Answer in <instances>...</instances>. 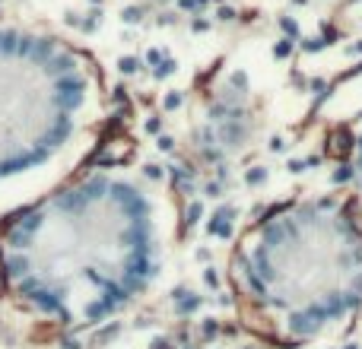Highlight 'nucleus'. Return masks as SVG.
<instances>
[{
  "instance_id": "obj_1",
  "label": "nucleus",
  "mask_w": 362,
  "mask_h": 349,
  "mask_svg": "<svg viewBox=\"0 0 362 349\" xmlns=\"http://www.w3.org/2000/svg\"><path fill=\"white\" fill-rule=\"evenodd\" d=\"M159 270V206L131 174L80 172L0 219V299L48 331L83 333L118 318Z\"/></svg>"
},
{
  "instance_id": "obj_2",
  "label": "nucleus",
  "mask_w": 362,
  "mask_h": 349,
  "mask_svg": "<svg viewBox=\"0 0 362 349\" xmlns=\"http://www.w3.org/2000/svg\"><path fill=\"white\" fill-rule=\"evenodd\" d=\"M232 289L251 327L305 343L362 305V206L353 194H305L238 235Z\"/></svg>"
},
{
  "instance_id": "obj_3",
  "label": "nucleus",
  "mask_w": 362,
  "mask_h": 349,
  "mask_svg": "<svg viewBox=\"0 0 362 349\" xmlns=\"http://www.w3.org/2000/svg\"><path fill=\"white\" fill-rule=\"evenodd\" d=\"M95 105V70L67 38L0 19V184L51 165Z\"/></svg>"
},
{
  "instance_id": "obj_4",
  "label": "nucleus",
  "mask_w": 362,
  "mask_h": 349,
  "mask_svg": "<svg viewBox=\"0 0 362 349\" xmlns=\"http://www.w3.org/2000/svg\"><path fill=\"white\" fill-rule=\"evenodd\" d=\"M159 349H261V346L248 343V340H235V337H219V333H200V337H185Z\"/></svg>"
}]
</instances>
